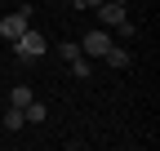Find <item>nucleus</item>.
<instances>
[{
    "label": "nucleus",
    "mask_w": 160,
    "mask_h": 151,
    "mask_svg": "<svg viewBox=\"0 0 160 151\" xmlns=\"http://www.w3.org/2000/svg\"><path fill=\"white\" fill-rule=\"evenodd\" d=\"M45 49H49V45H45V36H40V31H31V27L13 40V53H18L22 62H27V58H45Z\"/></svg>",
    "instance_id": "f257e3e1"
},
{
    "label": "nucleus",
    "mask_w": 160,
    "mask_h": 151,
    "mask_svg": "<svg viewBox=\"0 0 160 151\" xmlns=\"http://www.w3.org/2000/svg\"><path fill=\"white\" fill-rule=\"evenodd\" d=\"M27 27H31V9H27V5H22V9H13V13H5V18H0V36H5V40H9V45H13V40H18V36H22Z\"/></svg>",
    "instance_id": "f03ea898"
},
{
    "label": "nucleus",
    "mask_w": 160,
    "mask_h": 151,
    "mask_svg": "<svg viewBox=\"0 0 160 151\" xmlns=\"http://www.w3.org/2000/svg\"><path fill=\"white\" fill-rule=\"evenodd\" d=\"M107 49H111V31H85V40H80L85 58H102Z\"/></svg>",
    "instance_id": "7ed1b4c3"
},
{
    "label": "nucleus",
    "mask_w": 160,
    "mask_h": 151,
    "mask_svg": "<svg viewBox=\"0 0 160 151\" xmlns=\"http://www.w3.org/2000/svg\"><path fill=\"white\" fill-rule=\"evenodd\" d=\"M125 5H116V0H102V5H98V22H102V27H120V22H125Z\"/></svg>",
    "instance_id": "20e7f679"
},
{
    "label": "nucleus",
    "mask_w": 160,
    "mask_h": 151,
    "mask_svg": "<svg viewBox=\"0 0 160 151\" xmlns=\"http://www.w3.org/2000/svg\"><path fill=\"white\" fill-rule=\"evenodd\" d=\"M102 62H107V67H116V71H125V67H133V58H129V49H120L116 40H111V49L102 53Z\"/></svg>",
    "instance_id": "39448f33"
},
{
    "label": "nucleus",
    "mask_w": 160,
    "mask_h": 151,
    "mask_svg": "<svg viewBox=\"0 0 160 151\" xmlns=\"http://www.w3.org/2000/svg\"><path fill=\"white\" fill-rule=\"evenodd\" d=\"M22 116H27V124H45V116H49V111H45V102H36V98H31V102L22 107Z\"/></svg>",
    "instance_id": "423d86ee"
},
{
    "label": "nucleus",
    "mask_w": 160,
    "mask_h": 151,
    "mask_svg": "<svg viewBox=\"0 0 160 151\" xmlns=\"http://www.w3.org/2000/svg\"><path fill=\"white\" fill-rule=\"evenodd\" d=\"M27 124V116H22V107H9L5 111V129H9V134H18V129H22Z\"/></svg>",
    "instance_id": "0eeeda50"
},
{
    "label": "nucleus",
    "mask_w": 160,
    "mask_h": 151,
    "mask_svg": "<svg viewBox=\"0 0 160 151\" xmlns=\"http://www.w3.org/2000/svg\"><path fill=\"white\" fill-rule=\"evenodd\" d=\"M27 102H31V89L27 85H13L9 89V107H27Z\"/></svg>",
    "instance_id": "6e6552de"
},
{
    "label": "nucleus",
    "mask_w": 160,
    "mask_h": 151,
    "mask_svg": "<svg viewBox=\"0 0 160 151\" xmlns=\"http://www.w3.org/2000/svg\"><path fill=\"white\" fill-rule=\"evenodd\" d=\"M58 53H62L67 62H76V58H85V53H80V45H76V40H62V45H58Z\"/></svg>",
    "instance_id": "1a4fd4ad"
},
{
    "label": "nucleus",
    "mask_w": 160,
    "mask_h": 151,
    "mask_svg": "<svg viewBox=\"0 0 160 151\" xmlns=\"http://www.w3.org/2000/svg\"><path fill=\"white\" fill-rule=\"evenodd\" d=\"M89 71H93V67H89V58H76V62H71V76H80V80H85Z\"/></svg>",
    "instance_id": "9d476101"
},
{
    "label": "nucleus",
    "mask_w": 160,
    "mask_h": 151,
    "mask_svg": "<svg viewBox=\"0 0 160 151\" xmlns=\"http://www.w3.org/2000/svg\"><path fill=\"white\" fill-rule=\"evenodd\" d=\"M76 5H85V9H98V5H102V0H76Z\"/></svg>",
    "instance_id": "9b49d317"
},
{
    "label": "nucleus",
    "mask_w": 160,
    "mask_h": 151,
    "mask_svg": "<svg viewBox=\"0 0 160 151\" xmlns=\"http://www.w3.org/2000/svg\"><path fill=\"white\" fill-rule=\"evenodd\" d=\"M116 5H129V0H116Z\"/></svg>",
    "instance_id": "f8f14e48"
},
{
    "label": "nucleus",
    "mask_w": 160,
    "mask_h": 151,
    "mask_svg": "<svg viewBox=\"0 0 160 151\" xmlns=\"http://www.w3.org/2000/svg\"><path fill=\"white\" fill-rule=\"evenodd\" d=\"M62 5H76V0H62Z\"/></svg>",
    "instance_id": "ddd939ff"
}]
</instances>
